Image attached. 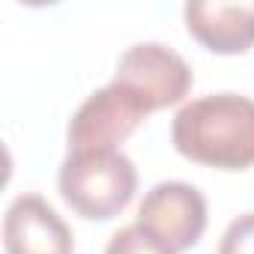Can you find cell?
Segmentation results:
<instances>
[{"label":"cell","mask_w":254,"mask_h":254,"mask_svg":"<svg viewBox=\"0 0 254 254\" xmlns=\"http://www.w3.org/2000/svg\"><path fill=\"white\" fill-rule=\"evenodd\" d=\"M174 150L218 171L254 168V99L209 93L183 105L171 123Z\"/></svg>","instance_id":"obj_1"},{"label":"cell","mask_w":254,"mask_h":254,"mask_svg":"<svg viewBox=\"0 0 254 254\" xmlns=\"http://www.w3.org/2000/svg\"><path fill=\"white\" fill-rule=\"evenodd\" d=\"M60 197L87 221H111L132 203L138 171L120 150H69L57 174Z\"/></svg>","instance_id":"obj_2"},{"label":"cell","mask_w":254,"mask_h":254,"mask_svg":"<svg viewBox=\"0 0 254 254\" xmlns=\"http://www.w3.org/2000/svg\"><path fill=\"white\" fill-rule=\"evenodd\" d=\"M114 81L129 90L147 108V114H153L180 105L189 96L194 75L174 48L162 42H138L117 60Z\"/></svg>","instance_id":"obj_3"},{"label":"cell","mask_w":254,"mask_h":254,"mask_svg":"<svg viewBox=\"0 0 254 254\" xmlns=\"http://www.w3.org/2000/svg\"><path fill=\"white\" fill-rule=\"evenodd\" d=\"M147 117V108L129 90L111 81L108 87L90 93L72 114L66 129L69 150H117V144L132 138Z\"/></svg>","instance_id":"obj_4"},{"label":"cell","mask_w":254,"mask_h":254,"mask_svg":"<svg viewBox=\"0 0 254 254\" xmlns=\"http://www.w3.org/2000/svg\"><path fill=\"white\" fill-rule=\"evenodd\" d=\"M206 218V197L180 180L153 186L138 206V224L162 239L174 254H183L200 242Z\"/></svg>","instance_id":"obj_5"},{"label":"cell","mask_w":254,"mask_h":254,"mask_svg":"<svg viewBox=\"0 0 254 254\" xmlns=\"http://www.w3.org/2000/svg\"><path fill=\"white\" fill-rule=\"evenodd\" d=\"M6 254H75L69 224L39 194H18L3 215Z\"/></svg>","instance_id":"obj_6"},{"label":"cell","mask_w":254,"mask_h":254,"mask_svg":"<svg viewBox=\"0 0 254 254\" xmlns=\"http://www.w3.org/2000/svg\"><path fill=\"white\" fill-rule=\"evenodd\" d=\"M189 33L212 54H245L254 45V0L248 3H186Z\"/></svg>","instance_id":"obj_7"},{"label":"cell","mask_w":254,"mask_h":254,"mask_svg":"<svg viewBox=\"0 0 254 254\" xmlns=\"http://www.w3.org/2000/svg\"><path fill=\"white\" fill-rule=\"evenodd\" d=\"M105 254H174L162 239H156L147 227H141L138 221L135 224H126L120 227L108 245H105Z\"/></svg>","instance_id":"obj_8"},{"label":"cell","mask_w":254,"mask_h":254,"mask_svg":"<svg viewBox=\"0 0 254 254\" xmlns=\"http://www.w3.org/2000/svg\"><path fill=\"white\" fill-rule=\"evenodd\" d=\"M215 254H254V212H242L227 224Z\"/></svg>","instance_id":"obj_9"}]
</instances>
